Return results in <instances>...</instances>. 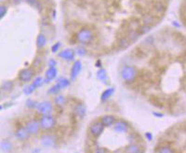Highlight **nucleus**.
<instances>
[{"mask_svg": "<svg viewBox=\"0 0 186 153\" xmlns=\"http://www.w3.org/2000/svg\"><path fill=\"white\" fill-rule=\"evenodd\" d=\"M93 38H94V34H93L92 30L88 28H83L81 29L77 35V39L79 43L83 45H88L92 42Z\"/></svg>", "mask_w": 186, "mask_h": 153, "instance_id": "1", "label": "nucleus"}, {"mask_svg": "<svg viewBox=\"0 0 186 153\" xmlns=\"http://www.w3.org/2000/svg\"><path fill=\"white\" fill-rule=\"evenodd\" d=\"M136 75L137 70L133 66H125L121 71V77L127 83L134 81V79L136 78Z\"/></svg>", "mask_w": 186, "mask_h": 153, "instance_id": "2", "label": "nucleus"}, {"mask_svg": "<svg viewBox=\"0 0 186 153\" xmlns=\"http://www.w3.org/2000/svg\"><path fill=\"white\" fill-rule=\"evenodd\" d=\"M38 122H39V124H40V128L43 129V130H50L56 124V120L51 115V114L43 115L42 118L40 119V121H38Z\"/></svg>", "mask_w": 186, "mask_h": 153, "instance_id": "3", "label": "nucleus"}, {"mask_svg": "<svg viewBox=\"0 0 186 153\" xmlns=\"http://www.w3.org/2000/svg\"><path fill=\"white\" fill-rule=\"evenodd\" d=\"M25 128L28 131V133L32 136H35L39 133L40 131V124L39 122L37 120H30L26 123L25 124Z\"/></svg>", "mask_w": 186, "mask_h": 153, "instance_id": "4", "label": "nucleus"}, {"mask_svg": "<svg viewBox=\"0 0 186 153\" xmlns=\"http://www.w3.org/2000/svg\"><path fill=\"white\" fill-rule=\"evenodd\" d=\"M34 71L31 68L23 69L19 72V80L23 83H28L34 78Z\"/></svg>", "mask_w": 186, "mask_h": 153, "instance_id": "5", "label": "nucleus"}, {"mask_svg": "<svg viewBox=\"0 0 186 153\" xmlns=\"http://www.w3.org/2000/svg\"><path fill=\"white\" fill-rule=\"evenodd\" d=\"M39 113L42 115H48V114H51L53 111V106L48 101H43L41 103H38L35 108Z\"/></svg>", "mask_w": 186, "mask_h": 153, "instance_id": "6", "label": "nucleus"}, {"mask_svg": "<svg viewBox=\"0 0 186 153\" xmlns=\"http://www.w3.org/2000/svg\"><path fill=\"white\" fill-rule=\"evenodd\" d=\"M104 130V126L101 122H95L91 123L89 127V133L93 137H99Z\"/></svg>", "mask_w": 186, "mask_h": 153, "instance_id": "7", "label": "nucleus"}, {"mask_svg": "<svg viewBox=\"0 0 186 153\" xmlns=\"http://www.w3.org/2000/svg\"><path fill=\"white\" fill-rule=\"evenodd\" d=\"M82 70V63L80 61H76L73 62L71 71H70V76H71V80H76L77 78V76L79 75L80 71Z\"/></svg>", "mask_w": 186, "mask_h": 153, "instance_id": "8", "label": "nucleus"}, {"mask_svg": "<svg viewBox=\"0 0 186 153\" xmlns=\"http://www.w3.org/2000/svg\"><path fill=\"white\" fill-rule=\"evenodd\" d=\"M29 137H30V134L26 130L25 126L19 127L15 131V137L20 141H25L29 138Z\"/></svg>", "mask_w": 186, "mask_h": 153, "instance_id": "9", "label": "nucleus"}, {"mask_svg": "<svg viewBox=\"0 0 186 153\" xmlns=\"http://www.w3.org/2000/svg\"><path fill=\"white\" fill-rule=\"evenodd\" d=\"M40 143L45 148H52L56 144V139L54 136L51 135H44L40 138Z\"/></svg>", "mask_w": 186, "mask_h": 153, "instance_id": "10", "label": "nucleus"}, {"mask_svg": "<svg viewBox=\"0 0 186 153\" xmlns=\"http://www.w3.org/2000/svg\"><path fill=\"white\" fill-rule=\"evenodd\" d=\"M128 128H129L128 123L125 121H122V120L116 121L114 124V130L116 133H120V134L127 133L128 131Z\"/></svg>", "mask_w": 186, "mask_h": 153, "instance_id": "11", "label": "nucleus"}, {"mask_svg": "<svg viewBox=\"0 0 186 153\" xmlns=\"http://www.w3.org/2000/svg\"><path fill=\"white\" fill-rule=\"evenodd\" d=\"M57 74H58V71L56 69V67H49L45 75H46V79H44V83H50L52 80H54L56 77H57Z\"/></svg>", "mask_w": 186, "mask_h": 153, "instance_id": "12", "label": "nucleus"}, {"mask_svg": "<svg viewBox=\"0 0 186 153\" xmlns=\"http://www.w3.org/2000/svg\"><path fill=\"white\" fill-rule=\"evenodd\" d=\"M61 59L65 61H73L74 58V51L71 48H66L61 51L58 55Z\"/></svg>", "mask_w": 186, "mask_h": 153, "instance_id": "13", "label": "nucleus"}, {"mask_svg": "<svg viewBox=\"0 0 186 153\" xmlns=\"http://www.w3.org/2000/svg\"><path fill=\"white\" fill-rule=\"evenodd\" d=\"M116 122V118L114 115H105L101 120V123L104 127H110L112 125H114Z\"/></svg>", "mask_w": 186, "mask_h": 153, "instance_id": "14", "label": "nucleus"}, {"mask_svg": "<svg viewBox=\"0 0 186 153\" xmlns=\"http://www.w3.org/2000/svg\"><path fill=\"white\" fill-rule=\"evenodd\" d=\"M114 92H115V88H113V87H110V88L105 89V90L102 93V96H101L102 101V102L107 101V100L112 97V95L114 94Z\"/></svg>", "mask_w": 186, "mask_h": 153, "instance_id": "15", "label": "nucleus"}, {"mask_svg": "<svg viewBox=\"0 0 186 153\" xmlns=\"http://www.w3.org/2000/svg\"><path fill=\"white\" fill-rule=\"evenodd\" d=\"M141 148L137 144H129L125 148V153H141Z\"/></svg>", "mask_w": 186, "mask_h": 153, "instance_id": "16", "label": "nucleus"}, {"mask_svg": "<svg viewBox=\"0 0 186 153\" xmlns=\"http://www.w3.org/2000/svg\"><path fill=\"white\" fill-rule=\"evenodd\" d=\"M0 148L5 152H9L12 149V143L9 139H4L0 142Z\"/></svg>", "mask_w": 186, "mask_h": 153, "instance_id": "17", "label": "nucleus"}, {"mask_svg": "<svg viewBox=\"0 0 186 153\" xmlns=\"http://www.w3.org/2000/svg\"><path fill=\"white\" fill-rule=\"evenodd\" d=\"M47 44V38L44 34L40 33L38 34V36H37L36 38V46L38 48H42L46 46Z\"/></svg>", "mask_w": 186, "mask_h": 153, "instance_id": "18", "label": "nucleus"}, {"mask_svg": "<svg viewBox=\"0 0 186 153\" xmlns=\"http://www.w3.org/2000/svg\"><path fill=\"white\" fill-rule=\"evenodd\" d=\"M69 85H70V81H69L67 78H65V77H61V78H58V79H57V85H58L61 89L68 87Z\"/></svg>", "mask_w": 186, "mask_h": 153, "instance_id": "19", "label": "nucleus"}, {"mask_svg": "<svg viewBox=\"0 0 186 153\" xmlns=\"http://www.w3.org/2000/svg\"><path fill=\"white\" fill-rule=\"evenodd\" d=\"M157 153H174V150L170 146H162L158 148Z\"/></svg>", "mask_w": 186, "mask_h": 153, "instance_id": "20", "label": "nucleus"}, {"mask_svg": "<svg viewBox=\"0 0 186 153\" xmlns=\"http://www.w3.org/2000/svg\"><path fill=\"white\" fill-rule=\"evenodd\" d=\"M66 99L65 97H63V96H58V97H56L55 99V103L56 105H58V106H63L66 104Z\"/></svg>", "mask_w": 186, "mask_h": 153, "instance_id": "21", "label": "nucleus"}, {"mask_svg": "<svg viewBox=\"0 0 186 153\" xmlns=\"http://www.w3.org/2000/svg\"><path fill=\"white\" fill-rule=\"evenodd\" d=\"M12 88H13V82H11V81H6V82H4L3 85H2V86H1V89H3V90L6 91V92L10 91Z\"/></svg>", "mask_w": 186, "mask_h": 153, "instance_id": "22", "label": "nucleus"}, {"mask_svg": "<svg viewBox=\"0 0 186 153\" xmlns=\"http://www.w3.org/2000/svg\"><path fill=\"white\" fill-rule=\"evenodd\" d=\"M44 84V78L41 77V76H37L34 79V82H33V85L35 86V87H39L41 86L42 85Z\"/></svg>", "mask_w": 186, "mask_h": 153, "instance_id": "23", "label": "nucleus"}, {"mask_svg": "<svg viewBox=\"0 0 186 153\" xmlns=\"http://www.w3.org/2000/svg\"><path fill=\"white\" fill-rule=\"evenodd\" d=\"M85 112H86V109L83 105H77L76 107V113L77 114V115L83 117L85 115Z\"/></svg>", "mask_w": 186, "mask_h": 153, "instance_id": "24", "label": "nucleus"}, {"mask_svg": "<svg viewBox=\"0 0 186 153\" xmlns=\"http://www.w3.org/2000/svg\"><path fill=\"white\" fill-rule=\"evenodd\" d=\"M35 86L33 85V84H31V85H26L24 88H23V93L25 94V95H31L34 90H35Z\"/></svg>", "mask_w": 186, "mask_h": 153, "instance_id": "25", "label": "nucleus"}, {"mask_svg": "<svg viewBox=\"0 0 186 153\" xmlns=\"http://www.w3.org/2000/svg\"><path fill=\"white\" fill-rule=\"evenodd\" d=\"M97 76H98V78H99L101 81H105V80L107 79L106 71H105V70H103V69H101V70L97 72Z\"/></svg>", "mask_w": 186, "mask_h": 153, "instance_id": "26", "label": "nucleus"}, {"mask_svg": "<svg viewBox=\"0 0 186 153\" xmlns=\"http://www.w3.org/2000/svg\"><path fill=\"white\" fill-rule=\"evenodd\" d=\"M152 29V26L151 25H141L140 28H139V33L140 34H143V33H148L149 31H150Z\"/></svg>", "mask_w": 186, "mask_h": 153, "instance_id": "27", "label": "nucleus"}, {"mask_svg": "<svg viewBox=\"0 0 186 153\" xmlns=\"http://www.w3.org/2000/svg\"><path fill=\"white\" fill-rule=\"evenodd\" d=\"M8 12V8L5 5H0V20L7 14Z\"/></svg>", "mask_w": 186, "mask_h": 153, "instance_id": "28", "label": "nucleus"}, {"mask_svg": "<svg viewBox=\"0 0 186 153\" xmlns=\"http://www.w3.org/2000/svg\"><path fill=\"white\" fill-rule=\"evenodd\" d=\"M60 90H61V88L57 85H53L52 87H50L48 89V93L52 94V95H55V94H58L60 92Z\"/></svg>", "mask_w": 186, "mask_h": 153, "instance_id": "29", "label": "nucleus"}, {"mask_svg": "<svg viewBox=\"0 0 186 153\" xmlns=\"http://www.w3.org/2000/svg\"><path fill=\"white\" fill-rule=\"evenodd\" d=\"M37 104H38V103H37L36 101H34L33 99H28L26 101V106L28 108H30V109H35Z\"/></svg>", "mask_w": 186, "mask_h": 153, "instance_id": "30", "label": "nucleus"}, {"mask_svg": "<svg viewBox=\"0 0 186 153\" xmlns=\"http://www.w3.org/2000/svg\"><path fill=\"white\" fill-rule=\"evenodd\" d=\"M155 8H156V11H158V12L164 11V9H165V6H164V4H163L162 2H157V3H156Z\"/></svg>", "mask_w": 186, "mask_h": 153, "instance_id": "31", "label": "nucleus"}, {"mask_svg": "<svg viewBox=\"0 0 186 153\" xmlns=\"http://www.w3.org/2000/svg\"><path fill=\"white\" fill-rule=\"evenodd\" d=\"M60 47H61V43H56L55 45H53L52 46V47H51V51L53 52V53H56L58 51V49L60 48Z\"/></svg>", "mask_w": 186, "mask_h": 153, "instance_id": "32", "label": "nucleus"}, {"mask_svg": "<svg viewBox=\"0 0 186 153\" xmlns=\"http://www.w3.org/2000/svg\"><path fill=\"white\" fill-rule=\"evenodd\" d=\"M77 53L79 56H84V55L86 54V49H85L84 47H77Z\"/></svg>", "mask_w": 186, "mask_h": 153, "instance_id": "33", "label": "nucleus"}, {"mask_svg": "<svg viewBox=\"0 0 186 153\" xmlns=\"http://www.w3.org/2000/svg\"><path fill=\"white\" fill-rule=\"evenodd\" d=\"M94 153H108V150L104 148H97Z\"/></svg>", "mask_w": 186, "mask_h": 153, "instance_id": "34", "label": "nucleus"}, {"mask_svg": "<svg viewBox=\"0 0 186 153\" xmlns=\"http://www.w3.org/2000/svg\"><path fill=\"white\" fill-rule=\"evenodd\" d=\"M120 45L125 48V47H127L129 45V42H128L127 39H122V40L120 41Z\"/></svg>", "mask_w": 186, "mask_h": 153, "instance_id": "35", "label": "nucleus"}, {"mask_svg": "<svg viewBox=\"0 0 186 153\" xmlns=\"http://www.w3.org/2000/svg\"><path fill=\"white\" fill-rule=\"evenodd\" d=\"M145 137H146V138L149 140V141H151L152 139H153V135H152V134L151 133H145Z\"/></svg>", "mask_w": 186, "mask_h": 153, "instance_id": "36", "label": "nucleus"}, {"mask_svg": "<svg viewBox=\"0 0 186 153\" xmlns=\"http://www.w3.org/2000/svg\"><path fill=\"white\" fill-rule=\"evenodd\" d=\"M55 65H56V61L54 60H50L48 62V66L49 67H55Z\"/></svg>", "mask_w": 186, "mask_h": 153, "instance_id": "37", "label": "nucleus"}, {"mask_svg": "<svg viewBox=\"0 0 186 153\" xmlns=\"http://www.w3.org/2000/svg\"><path fill=\"white\" fill-rule=\"evenodd\" d=\"M26 2L29 3L30 5H35L37 4V0H26Z\"/></svg>", "mask_w": 186, "mask_h": 153, "instance_id": "38", "label": "nucleus"}, {"mask_svg": "<svg viewBox=\"0 0 186 153\" xmlns=\"http://www.w3.org/2000/svg\"><path fill=\"white\" fill-rule=\"evenodd\" d=\"M154 115H155V116H157V117H163V114L157 113V112H154Z\"/></svg>", "mask_w": 186, "mask_h": 153, "instance_id": "39", "label": "nucleus"}, {"mask_svg": "<svg viewBox=\"0 0 186 153\" xmlns=\"http://www.w3.org/2000/svg\"><path fill=\"white\" fill-rule=\"evenodd\" d=\"M1 94H2V90L0 89V97H1Z\"/></svg>", "mask_w": 186, "mask_h": 153, "instance_id": "40", "label": "nucleus"}, {"mask_svg": "<svg viewBox=\"0 0 186 153\" xmlns=\"http://www.w3.org/2000/svg\"><path fill=\"white\" fill-rule=\"evenodd\" d=\"M0 110H1V106H0Z\"/></svg>", "mask_w": 186, "mask_h": 153, "instance_id": "41", "label": "nucleus"}]
</instances>
